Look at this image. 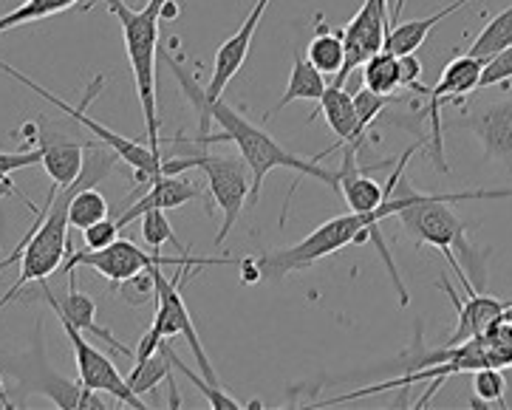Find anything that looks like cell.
Masks as SVG:
<instances>
[{
	"instance_id": "31",
	"label": "cell",
	"mask_w": 512,
	"mask_h": 410,
	"mask_svg": "<svg viewBox=\"0 0 512 410\" xmlns=\"http://www.w3.org/2000/svg\"><path fill=\"white\" fill-rule=\"evenodd\" d=\"M394 94L391 97H385V94H374V91H368V88H360L357 94H354V108H357V116H360V125H363L365 131L377 122V116L394 102Z\"/></svg>"
},
{
	"instance_id": "34",
	"label": "cell",
	"mask_w": 512,
	"mask_h": 410,
	"mask_svg": "<svg viewBox=\"0 0 512 410\" xmlns=\"http://www.w3.org/2000/svg\"><path fill=\"white\" fill-rule=\"evenodd\" d=\"M507 80H512V46L507 51H501L498 57H493V60L484 66L479 88H490V85H498V82Z\"/></svg>"
},
{
	"instance_id": "21",
	"label": "cell",
	"mask_w": 512,
	"mask_h": 410,
	"mask_svg": "<svg viewBox=\"0 0 512 410\" xmlns=\"http://www.w3.org/2000/svg\"><path fill=\"white\" fill-rule=\"evenodd\" d=\"M512 46V6H507L504 12H498L484 32L473 40V46L467 49L470 57H479L484 63H490L493 57H498L501 51H507Z\"/></svg>"
},
{
	"instance_id": "5",
	"label": "cell",
	"mask_w": 512,
	"mask_h": 410,
	"mask_svg": "<svg viewBox=\"0 0 512 410\" xmlns=\"http://www.w3.org/2000/svg\"><path fill=\"white\" fill-rule=\"evenodd\" d=\"M0 71L6 74V77H12V80L23 82L26 88H32L37 97H43L46 102H51V105H57L63 114H68L74 122H80L85 131L94 133L97 136V142H105L108 148L116 150V156L122 159V162H128L133 167V179L139 181V184H153V181L159 179V176H165V156H159V153H153L150 150V145H142V142H133V139H125V136H119V133H114L111 128H105V125H100L97 119H91L88 116V105L94 102V97L100 94V88L105 85V77H94V82L88 85V91H85V97L80 105H68V102H63L60 97H54L51 91H46L43 85H37L34 80H29L26 74H20L17 68L6 66L3 60H0Z\"/></svg>"
},
{
	"instance_id": "22",
	"label": "cell",
	"mask_w": 512,
	"mask_h": 410,
	"mask_svg": "<svg viewBox=\"0 0 512 410\" xmlns=\"http://www.w3.org/2000/svg\"><path fill=\"white\" fill-rule=\"evenodd\" d=\"M306 57L314 68H320L323 74H337L343 63H346V43H343V32H329L323 23L317 26V34L312 43L306 46Z\"/></svg>"
},
{
	"instance_id": "23",
	"label": "cell",
	"mask_w": 512,
	"mask_h": 410,
	"mask_svg": "<svg viewBox=\"0 0 512 410\" xmlns=\"http://www.w3.org/2000/svg\"><path fill=\"white\" fill-rule=\"evenodd\" d=\"M363 82L368 91L374 94H385L391 97L397 88H402V77H399V57L391 51H377L363 63Z\"/></svg>"
},
{
	"instance_id": "11",
	"label": "cell",
	"mask_w": 512,
	"mask_h": 410,
	"mask_svg": "<svg viewBox=\"0 0 512 410\" xmlns=\"http://www.w3.org/2000/svg\"><path fill=\"white\" fill-rule=\"evenodd\" d=\"M266 6H269V0H255V6H252V12L247 15V20L221 43V49L215 51L213 77H210V85L204 88L210 99L221 97L224 88L232 82V77L241 71V66H244V60H247L249 54V46H252V40H255V32H258V26H261V17H264Z\"/></svg>"
},
{
	"instance_id": "33",
	"label": "cell",
	"mask_w": 512,
	"mask_h": 410,
	"mask_svg": "<svg viewBox=\"0 0 512 410\" xmlns=\"http://www.w3.org/2000/svg\"><path fill=\"white\" fill-rule=\"evenodd\" d=\"M43 162V150L40 145L29 150H17V153H0V181L9 179V173L23 170V167H32V164Z\"/></svg>"
},
{
	"instance_id": "2",
	"label": "cell",
	"mask_w": 512,
	"mask_h": 410,
	"mask_svg": "<svg viewBox=\"0 0 512 410\" xmlns=\"http://www.w3.org/2000/svg\"><path fill=\"white\" fill-rule=\"evenodd\" d=\"M165 63L173 68L176 80L182 85L184 97L190 99V105L199 111L201 136L196 142H199L201 148H207L213 142L235 145L238 153L244 156V162L249 164V173H252V193H249V201L252 204H258L264 179L269 176V170H275V167L295 170L298 176H312V179L329 184L331 190H340V170H326V167H320L314 159H300L295 153H289L278 139H272L258 125H252L249 119H244L224 99L207 97V91L184 71L179 60H173L170 54H165Z\"/></svg>"
},
{
	"instance_id": "18",
	"label": "cell",
	"mask_w": 512,
	"mask_h": 410,
	"mask_svg": "<svg viewBox=\"0 0 512 410\" xmlns=\"http://www.w3.org/2000/svg\"><path fill=\"white\" fill-rule=\"evenodd\" d=\"M40 150H43V167L49 173L51 184H57L60 190L71 187L80 179L85 162V145L66 139V136H51L49 131L40 133Z\"/></svg>"
},
{
	"instance_id": "36",
	"label": "cell",
	"mask_w": 512,
	"mask_h": 410,
	"mask_svg": "<svg viewBox=\"0 0 512 410\" xmlns=\"http://www.w3.org/2000/svg\"><path fill=\"white\" fill-rule=\"evenodd\" d=\"M6 193H15V196H20V193H17V187H12V181L9 179L0 181V198L6 196Z\"/></svg>"
},
{
	"instance_id": "12",
	"label": "cell",
	"mask_w": 512,
	"mask_h": 410,
	"mask_svg": "<svg viewBox=\"0 0 512 410\" xmlns=\"http://www.w3.org/2000/svg\"><path fill=\"white\" fill-rule=\"evenodd\" d=\"M320 114L326 119V125L331 128V133L337 136V145L331 150H326L323 156H329L334 150L343 148H363L368 131L360 125V116H357V108H354V94L346 91V85H334V82H331L329 88L323 91V97H320V108L309 116V122H314ZM323 156H314V162L323 159Z\"/></svg>"
},
{
	"instance_id": "9",
	"label": "cell",
	"mask_w": 512,
	"mask_h": 410,
	"mask_svg": "<svg viewBox=\"0 0 512 410\" xmlns=\"http://www.w3.org/2000/svg\"><path fill=\"white\" fill-rule=\"evenodd\" d=\"M60 323L66 328L68 343L74 348V362H77V377H80V385L88 388V391H97V394L114 396L116 402L128 405V408H148L142 402V396L133 391L128 385V379L122 377L116 371V365L111 362V357H105L97 345H91L83 337V331L74 326L71 320H66L63 314H57Z\"/></svg>"
},
{
	"instance_id": "27",
	"label": "cell",
	"mask_w": 512,
	"mask_h": 410,
	"mask_svg": "<svg viewBox=\"0 0 512 410\" xmlns=\"http://www.w3.org/2000/svg\"><path fill=\"white\" fill-rule=\"evenodd\" d=\"M167 210H148V213L139 215V230H142V238H145V244L150 246V252H159L162 246L170 244L176 246V252L179 255H190V246H184L179 238H176V232L170 227V221H167Z\"/></svg>"
},
{
	"instance_id": "37",
	"label": "cell",
	"mask_w": 512,
	"mask_h": 410,
	"mask_svg": "<svg viewBox=\"0 0 512 410\" xmlns=\"http://www.w3.org/2000/svg\"><path fill=\"white\" fill-rule=\"evenodd\" d=\"M501 320H512V303H507V309L501 314Z\"/></svg>"
},
{
	"instance_id": "26",
	"label": "cell",
	"mask_w": 512,
	"mask_h": 410,
	"mask_svg": "<svg viewBox=\"0 0 512 410\" xmlns=\"http://www.w3.org/2000/svg\"><path fill=\"white\" fill-rule=\"evenodd\" d=\"M80 0H26L23 6H17L15 12L0 17V34L12 32L17 26H26V23H34V20H46V17L60 15L71 6H77Z\"/></svg>"
},
{
	"instance_id": "15",
	"label": "cell",
	"mask_w": 512,
	"mask_h": 410,
	"mask_svg": "<svg viewBox=\"0 0 512 410\" xmlns=\"http://www.w3.org/2000/svg\"><path fill=\"white\" fill-rule=\"evenodd\" d=\"M199 198L204 196H201V190L193 181L184 179L179 173H165V176H159L150 184L148 193L139 198L136 204L125 207V213L116 218V224L122 230V227H128L133 221H139V215L148 213V210H176V207H182L187 201H199Z\"/></svg>"
},
{
	"instance_id": "6",
	"label": "cell",
	"mask_w": 512,
	"mask_h": 410,
	"mask_svg": "<svg viewBox=\"0 0 512 410\" xmlns=\"http://www.w3.org/2000/svg\"><path fill=\"white\" fill-rule=\"evenodd\" d=\"M162 269L165 266H156V317H153V326L145 331V337L139 340V348H136V362L139 360H148L150 354L159 348V345L170 340V337H176V334H184L187 337V343H190V351H193V357L199 362V371L201 377L207 379V382H213L218 385V379H215L213 365H210V357L204 354V345L199 340V331L193 326V317L187 312V303H184L182 295V286L184 280H187V272H193V266H179V272H176V278L167 280L162 275Z\"/></svg>"
},
{
	"instance_id": "32",
	"label": "cell",
	"mask_w": 512,
	"mask_h": 410,
	"mask_svg": "<svg viewBox=\"0 0 512 410\" xmlns=\"http://www.w3.org/2000/svg\"><path fill=\"white\" fill-rule=\"evenodd\" d=\"M116 238H119V224L111 218H102V221L83 230L85 249H105V246L114 244Z\"/></svg>"
},
{
	"instance_id": "16",
	"label": "cell",
	"mask_w": 512,
	"mask_h": 410,
	"mask_svg": "<svg viewBox=\"0 0 512 410\" xmlns=\"http://www.w3.org/2000/svg\"><path fill=\"white\" fill-rule=\"evenodd\" d=\"M470 131L479 136L481 148L487 159H512V99L493 102L484 111H476L464 122Z\"/></svg>"
},
{
	"instance_id": "20",
	"label": "cell",
	"mask_w": 512,
	"mask_h": 410,
	"mask_svg": "<svg viewBox=\"0 0 512 410\" xmlns=\"http://www.w3.org/2000/svg\"><path fill=\"white\" fill-rule=\"evenodd\" d=\"M326 88H329V82L323 77V71L314 68L312 63H309V57L295 54V60H292V74H289V82H286V91H283V97L278 99V105L266 111L264 119H272L275 114H281L286 105H292V102H298V99H303V102H320Z\"/></svg>"
},
{
	"instance_id": "38",
	"label": "cell",
	"mask_w": 512,
	"mask_h": 410,
	"mask_svg": "<svg viewBox=\"0 0 512 410\" xmlns=\"http://www.w3.org/2000/svg\"><path fill=\"white\" fill-rule=\"evenodd\" d=\"M0 402L6 405V399H3V379H0Z\"/></svg>"
},
{
	"instance_id": "13",
	"label": "cell",
	"mask_w": 512,
	"mask_h": 410,
	"mask_svg": "<svg viewBox=\"0 0 512 410\" xmlns=\"http://www.w3.org/2000/svg\"><path fill=\"white\" fill-rule=\"evenodd\" d=\"M40 295L46 297V303L51 306V312L63 314V317L71 320V323L80 328L83 334H91V337H97V340H102L105 345H111V348L119 351L122 357H133V351L128 348V345L119 343L108 328H102L100 323H97V303L77 289V275H74V272H68V295L63 297V300H57V297L51 295V289L46 280H40Z\"/></svg>"
},
{
	"instance_id": "7",
	"label": "cell",
	"mask_w": 512,
	"mask_h": 410,
	"mask_svg": "<svg viewBox=\"0 0 512 410\" xmlns=\"http://www.w3.org/2000/svg\"><path fill=\"white\" fill-rule=\"evenodd\" d=\"M190 167H199L207 179V190L224 213L221 230L215 235V246L224 244L230 235L241 210L247 207L249 193H252V173L244 156H210V153H196L187 159H165V173H184Z\"/></svg>"
},
{
	"instance_id": "1",
	"label": "cell",
	"mask_w": 512,
	"mask_h": 410,
	"mask_svg": "<svg viewBox=\"0 0 512 410\" xmlns=\"http://www.w3.org/2000/svg\"><path fill=\"white\" fill-rule=\"evenodd\" d=\"M473 198H512V190H467V193H445V196H428L413 190L405 173L397 184H385V201L377 210V221L397 215L405 235H411L419 246H436L453 272L459 275V283L467 295L481 292L487 283V255L467 241V227L459 215L450 210L453 201H473Z\"/></svg>"
},
{
	"instance_id": "30",
	"label": "cell",
	"mask_w": 512,
	"mask_h": 410,
	"mask_svg": "<svg viewBox=\"0 0 512 410\" xmlns=\"http://www.w3.org/2000/svg\"><path fill=\"white\" fill-rule=\"evenodd\" d=\"M473 394H476V402H481V405H504L507 379L501 374V368L487 365V368L473 371Z\"/></svg>"
},
{
	"instance_id": "4",
	"label": "cell",
	"mask_w": 512,
	"mask_h": 410,
	"mask_svg": "<svg viewBox=\"0 0 512 410\" xmlns=\"http://www.w3.org/2000/svg\"><path fill=\"white\" fill-rule=\"evenodd\" d=\"M167 0H148L142 9H131L125 0H105L111 15L122 26L125 51L131 60L136 97L145 116V136L153 153L162 156V136H159V102H156V54H159V23L165 15Z\"/></svg>"
},
{
	"instance_id": "14",
	"label": "cell",
	"mask_w": 512,
	"mask_h": 410,
	"mask_svg": "<svg viewBox=\"0 0 512 410\" xmlns=\"http://www.w3.org/2000/svg\"><path fill=\"white\" fill-rule=\"evenodd\" d=\"M442 289L450 295L453 306H456V312H459V323H456V328H453V334L447 337V345L464 343V340H470V337H481V334H487V331L501 320L504 309H507V303H504V300H498V297H490V295H481V292H473V295H467V300H462L447 280H442Z\"/></svg>"
},
{
	"instance_id": "25",
	"label": "cell",
	"mask_w": 512,
	"mask_h": 410,
	"mask_svg": "<svg viewBox=\"0 0 512 410\" xmlns=\"http://www.w3.org/2000/svg\"><path fill=\"white\" fill-rule=\"evenodd\" d=\"M102 218H108V198L102 196L97 187H83L77 190L71 204H68V224L74 230L83 232L85 227L97 224Z\"/></svg>"
},
{
	"instance_id": "29",
	"label": "cell",
	"mask_w": 512,
	"mask_h": 410,
	"mask_svg": "<svg viewBox=\"0 0 512 410\" xmlns=\"http://www.w3.org/2000/svg\"><path fill=\"white\" fill-rule=\"evenodd\" d=\"M165 348H167V354H170V360H173V368H176V371H182L184 377L190 379V382H193V385L199 388L201 394H204V399H207V402H210L213 408H218V410L244 408V405H241L238 399H232L230 394H224V391H221L218 385H213V382H207V379L201 377V374H196V371H190V368H187V365H184V362L179 360V354L173 351V345L165 343Z\"/></svg>"
},
{
	"instance_id": "17",
	"label": "cell",
	"mask_w": 512,
	"mask_h": 410,
	"mask_svg": "<svg viewBox=\"0 0 512 410\" xmlns=\"http://www.w3.org/2000/svg\"><path fill=\"white\" fill-rule=\"evenodd\" d=\"M357 153L360 150L343 148V167H340V193L348 201L351 213L371 215L377 221V210L385 201V187L380 181H374L368 173L360 170L357 164ZM380 224V221H377Z\"/></svg>"
},
{
	"instance_id": "3",
	"label": "cell",
	"mask_w": 512,
	"mask_h": 410,
	"mask_svg": "<svg viewBox=\"0 0 512 410\" xmlns=\"http://www.w3.org/2000/svg\"><path fill=\"white\" fill-rule=\"evenodd\" d=\"M365 241H371V244L380 249L382 261L388 266V275H391L394 286H397L399 303L408 306L411 297H408V289H405V283L399 278L397 263H394L391 252H388V244H385V238L380 235V224L371 215L363 213L337 215V218H331L326 224H320L314 232H309L300 244L266 252V255L258 258V269H261V278L283 280L286 275L303 272V269H309L317 261L329 258L334 252L346 249V246L365 244Z\"/></svg>"
},
{
	"instance_id": "24",
	"label": "cell",
	"mask_w": 512,
	"mask_h": 410,
	"mask_svg": "<svg viewBox=\"0 0 512 410\" xmlns=\"http://www.w3.org/2000/svg\"><path fill=\"white\" fill-rule=\"evenodd\" d=\"M170 371H173V360H170L165 343H162L153 354H150L148 360H139L133 365L128 385H131L139 396H145L150 394V391H156V385H159L162 379L170 377Z\"/></svg>"
},
{
	"instance_id": "8",
	"label": "cell",
	"mask_w": 512,
	"mask_h": 410,
	"mask_svg": "<svg viewBox=\"0 0 512 410\" xmlns=\"http://www.w3.org/2000/svg\"><path fill=\"white\" fill-rule=\"evenodd\" d=\"M230 258H196V255H179V258H165L159 252H145L139 246L128 241V238H116L114 244L105 249H83V252H71V258L63 266V272H77L80 266L94 269L97 275L111 280L116 286L119 280L131 278L142 269H153V266H193V269H204V266H230Z\"/></svg>"
},
{
	"instance_id": "28",
	"label": "cell",
	"mask_w": 512,
	"mask_h": 410,
	"mask_svg": "<svg viewBox=\"0 0 512 410\" xmlns=\"http://www.w3.org/2000/svg\"><path fill=\"white\" fill-rule=\"evenodd\" d=\"M114 295L122 303L133 306V309H139V306H145L150 300H156V266L153 269H142V272H136L131 278L119 280L114 286Z\"/></svg>"
},
{
	"instance_id": "10",
	"label": "cell",
	"mask_w": 512,
	"mask_h": 410,
	"mask_svg": "<svg viewBox=\"0 0 512 410\" xmlns=\"http://www.w3.org/2000/svg\"><path fill=\"white\" fill-rule=\"evenodd\" d=\"M484 60L479 57H470V54H462L456 60H450L445 68H442V77L433 88H419V94L428 97V116L430 125H433V164L439 170H447L445 153H442V116H439V108L445 102H459V97L464 94H473L479 88L481 74H484Z\"/></svg>"
},
{
	"instance_id": "19",
	"label": "cell",
	"mask_w": 512,
	"mask_h": 410,
	"mask_svg": "<svg viewBox=\"0 0 512 410\" xmlns=\"http://www.w3.org/2000/svg\"><path fill=\"white\" fill-rule=\"evenodd\" d=\"M467 3H470V0H453L450 6H442L436 15L399 23V26H394V29L388 32V37H385V51H391V54H397V57H402V54H416V49L428 40V34L433 32L442 20H447L450 15H456L459 9H464Z\"/></svg>"
},
{
	"instance_id": "35",
	"label": "cell",
	"mask_w": 512,
	"mask_h": 410,
	"mask_svg": "<svg viewBox=\"0 0 512 410\" xmlns=\"http://www.w3.org/2000/svg\"><path fill=\"white\" fill-rule=\"evenodd\" d=\"M399 77H402V88H411L419 94V88H422V63H419V57L416 54H402L399 57Z\"/></svg>"
}]
</instances>
